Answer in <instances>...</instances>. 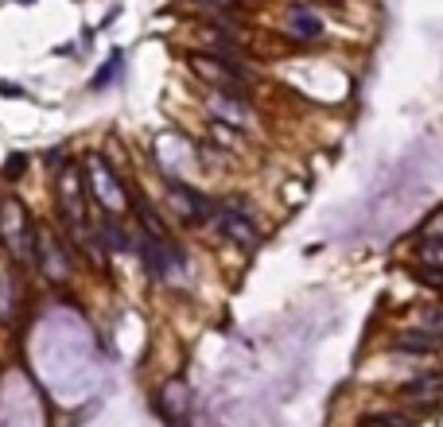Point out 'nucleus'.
Instances as JSON below:
<instances>
[{"label": "nucleus", "instance_id": "obj_6", "mask_svg": "<svg viewBox=\"0 0 443 427\" xmlns=\"http://www.w3.org/2000/svg\"><path fill=\"white\" fill-rule=\"evenodd\" d=\"M101 237H105L109 248H117V253L132 248V245H128V233L117 226V218H113V214H101Z\"/></svg>", "mask_w": 443, "mask_h": 427}, {"label": "nucleus", "instance_id": "obj_11", "mask_svg": "<svg viewBox=\"0 0 443 427\" xmlns=\"http://www.w3.org/2000/svg\"><path fill=\"white\" fill-rule=\"evenodd\" d=\"M195 4H207V8H237V0H195Z\"/></svg>", "mask_w": 443, "mask_h": 427}, {"label": "nucleus", "instance_id": "obj_3", "mask_svg": "<svg viewBox=\"0 0 443 427\" xmlns=\"http://www.w3.org/2000/svg\"><path fill=\"white\" fill-rule=\"evenodd\" d=\"M218 229H222L229 241H237V245H245V248H253L257 241H261L257 226L245 218V214H237V210H222V214H218Z\"/></svg>", "mask_w": 443, "mask_h": 427}, {"label": "nucleus", "instance_id": "obj_1", "mask_svg": "<svg viewBox=\"0 0 443 427\" xmlns=\"http://www.w3.org/2000/svg\"><path fill=\"white\" fill-rule=\"evenodd\" d=\"M187 62H191L195 74L218 82V86H241V82H245V70H237L234 62L218 59V55H202V51H195V55H187Z\"/></svg>", "mask_w": 443, "mask_h": 427}, {"label": "nucleus", "instance_id": "obj_5", "mask_svg": "<svg viewBox=\"0 0 443 427\" xmlns=\"http://www.w3.org/2000/svg\"><path fill=\"white\" fill-rule=\"evenodd\" d=\"M397 349H408V354H440L443 334H432V330H408V334L397 338Z\"/></svg>", "mask_w": 443, "mask_h": 427}, {"label": "nucleus", "instance_id": "obj_10", "mask_svg": "<svg viewBox=\"0 0 443 427\" xmlns=\"http://www.w3.org/2000/svg\"><path fill=\"white\" fill-rule=\"evenodd\" d=\"M416 280H420L424 288L443 291V264H420V269H416Z\"/></svg>", "mask_w": 443, "mask_h": 427}, {"label": "nucleus", "instance_id": "obj_7", "mask_svg": "<svg viewBox=\"0 0 443 427\" xmlns=\"http://www.w3.org/2000/svg\"><path fill=\"white\" fill-rule=\"evenodd\" d=\"M292 35H299V39H319V35H323V24H319V16H311V12H295Z\"/></svg>", "mask_w": 443, "mask_h": 427}, {"label": "nucleus", "instance_id": "obj_2", "mask_svg": "<svg viewBox=\"0 0 443 427\" xmlns=\"http://www.w3.org/2000/svg\"><path fill=\"white\" fill-rule=\"evenodd\" d=\"M168 199H171V206H175L187 221H207L210 210H214L202 194H195L191 187H183V183H175V179L168 183Z\"/></svg>", "mask_w": 443, "mask_h": 427}, {"label": "nucleus", "instance_id": "obj_9", "mask_svg": "<svg viewBox=\"0 0 443 427\" xmlns=\"http://www.w3.org/2000/svg\"><path fill=\"white\" fill-rule=\"evenodd\" d=\"M28 163L31 159L24 156V152H12L8 159H4V167H0V175H4V183H16L24 175V171H28Z\"/></svg>", "mask_w": 443, "mask_h": 427}, {"label": "nucleus", "instance_id": "obj_4", "mask_svg": "<svg viewBox=\"0 0 443 427\" xmlns=\"http://www.w3.org/2000/svg\"><path fill=\"white\" fill-rule=\"evenodd\" d=\"M210 109H214L222 120H229L234 129H249V125H253V113H249L237 98H229V93H210Z\"/></svg>", "mask_w": 443, "mask_h": 427}, {"label": "nucleus", "instance_id": "obj_12", "mask_svg": "<svg viewBox=\"0 0 443 427\" xmlns=\"http://www.w3.org/2000/svg\"><path fill=\"white\" fill-rule=\"evenodd\" d=\"M0 93H8V98H20V86H12V82H0Z\"/></svg>", "mask_w": 443, "mask_h": 427}, {"label": "nucleus", "instance_id": "obj_8", "mask_svg": "<svg viewBox=\"0 0 443 427\" xmlns=\"http://www.w3.org/2000/svg\"><path fill=\"white\" fill-rule=\"evenodd\" d=\"M121 66H125V55H121V51H113V55L105 59V66H101L98 74H94V82H89V90H105L109 82H113V78L121 74Z\"/></svg>", "mask_w": 443, "mask_h": 427}, {"label": "nucleus", "instance_id": "obj_13", "mask_svg": "<svg viewBox=\"0 0 443 427\" xmlns=\"http://www.w3.org/2000/svg\"><path fill=\"white\" fill-rule=\"evenodd\" d=\"M20 4H35V0H20Z\"/></svg>", "mask_w": 443, "mask_h": 427}]
</instances>
